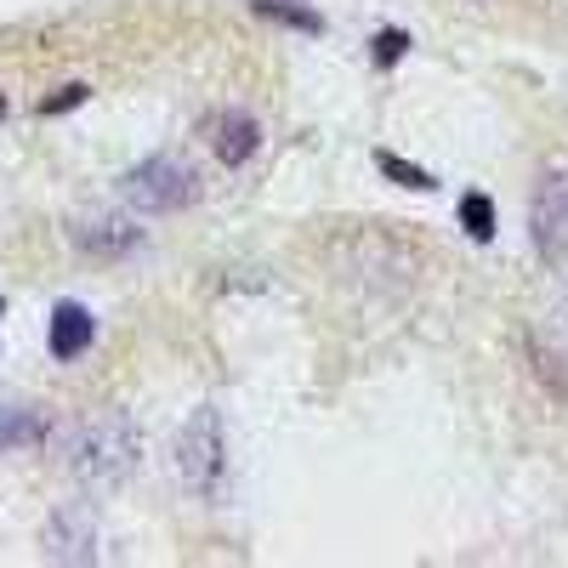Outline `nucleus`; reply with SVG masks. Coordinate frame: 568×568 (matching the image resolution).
<instances>
[{
  "mask_svg": "<svg viewBox=\"0 0 568 568\" xmlns=\"http://www.w3.org/2000/svg\"><path fill=\"white\" fill-rule=\"evenodd\" d=\"M375 171L393 176L398 187H409V194H433V187H438V176H433V171H426V165H409V160H398L393 149L375 154Z\"/></svg>",
  "mask_w": 568,
  "mask_h": 568,
  "instance_id": "9b49d317",
  "label": "nucleus"
},
{
  "mask_svg": "<svg viewBox=\"0 0 568 568\" xmlns=\"http://www.w3.org/2000/svg\"><path fill=\"white\" fill-rule=\"evenodd\" d=\"M0 318H7V302H0Z\"/></svg>",
  "mask_w": 568,
  "mask_h": 568,
  "instance_id": "dca6fc26",
  "label": "nucleus"
},
{
  "mask_svg": "<svg viewBox=\"0 0 568 568\" xmlns=\"http://www.w3.org/2000/svg\"><path fill=\"white\" fill-rule=\"evenodd\" d=\"M85 98H91V85H63L58 98H45V103H40V114H69V109H80Z\"/></svg>",
  "mask_w": 568,
  "mask_h": 568,
  "instance_id": "2eb2a0df",
  "label": "nucleus"
},
{
  "mask_svg": "<svg viewBox=\"0 0 568 568\" xmlns=\"http://www.w3.org/2000/svg\"><path fill=\"white\" fill-rule=\"evenodd\" d=\"M142 460V426L125 409H103L69 433V471L85 489H120Z\"/></svg>",
  "mask_w": 568,
  "mask_h": 568,
  "instance_id": "f257e3e1",
  "label": "nucleus"
},
{
  "mask_svg": "<svg viewBox=\"0 0 568 568\" xmlns=\"http://www.w3.org/2000/svg\"><path fill=\"white\" fill-rule=\"evenodd\" d=\"M91 342H98V318H91V307L80 302H58L52 318H45V347H52L58 364H74L91 353Z\"/></svg>",
  "mask_w": 568,
  "mask_h": 568,
  "instance_id": "0eeeda50",
  "label": "nucleus"
},
{
  "mask_svg": "<svg viewBox=\"0 0 568 568\" xmlns=\"http://www.w3.org/2000/svg\"><path fill=\"white\" fill-rule=\"evenodd\" d=\"M251 12L267 18V23L296 29V34H324V18L313 7H302V0H251Z\"/></svg>",
  "mask_w": 568,
  "mask_h": 568,
  "instance_id": "9d476101",
  "label": "nucleus"
},
{
  "mask_svg": "<svg viewBox=\"0 0 568 568\" xmlns=\"http://www.w3.org/2000/svg\"><path fill=\"white\" fill-rule=\"evenodd\" d=\"M404 52H409V34H404V29H382V34L369 40V63H375V69H398Z\"/></svg>",
  "mask_w": 568,
  "mask_h": 568,
  "instance_id": "4468645a",
  "label": "nucleus"
},
{
  "mask_svg": "<svg viewBox=\"0 0 568 568\" xmlns=\"http://www.w3.org/2000/svg\"><path fill=\"white\" fill-rule=\"evenodd\" d=\"M74 245L85 256H103V262H125L142 251V227L131 216H85L74 222Z\"/></svg>",
  "mask_w": 568,
  "mask_h": 568,
  "instance_id": "423d86ee",
  "label": "nucleus"
},
{
  "mask_svg": "<svg viewBox=\"0 0 568 568\" xmlns=\"http://www.w3.org/2000/svg\"><path fill=\"white\" fill-rule=\"evenodd\" d=\"M460 227L471 233V245L495 240V200L489 194H460Z\"/></svg>",
  "mask_w": 568,
  "mask_h": 568,
  "instance_id": "f8f14e48",
  "label": "nucleus"
},
{
  "mask_svg": "<svg viewBox=\"0 0 568 568\" xmlns=\"http://www.w3.org/2000/svg\"><path fill=\"white\" fill-rule=\"evenodd\" d=\"M211 149H216V160H222L227 171H240V165H251L256 149H262V125H256L245 109H222V114H211Z\"/></svg>",
  "mask_w": 568,
  "mask_h": 568,
  "instance_id": "6e6552de",
  "label": "nucleus"
},
{
  "mask_svg": "<svg viewBox=\"0 0 568 568\" xmlns=\"http://www.w3.org/2000/svg\"><path fill=\"white\" fill-rule=\"evenodd\" d=\"M529 240L546 267L568 262V160H551L529 200Z\"/></svg>",
  "mask_w": 568,
  "mask_h": 568,
  "instance_id": "20e7f679",
  "label": "nucleus"
},
{
  "mask_svg": "<svg viewBox=\"0 0 568 568\" xmlns=\"http://www.w3.org/2000/svg\"><path fill=\"white\" fill-rule=\"evenodd\" d=\"M176 478L205 506L227 500V426H222L216 404H200L194 415H187L182 438H176Z\"/></svg>",
  "mask_w": 568,
  "mask_h": 568,
  "instance_id": "f03ea898",
  "label": "nucleus"
},
{
  "mask_svg": "<svg viewBox=\"0 0 568 568\" xmlns=\"http://www.w3.org/2000/svg\"><path fill=\"white\" fill-rule=\"evenodd\" d=\"M0 109H7V98H0Z\"/></svg>",
  "mask_w": 568,
  "mask_h": 568,
  "instance_id": "f3484780",
  "label": "nucleus"
},
{
  "mask_svg": "<svg viewBox=\"0 0 568 568\" xmlns=\"http://www.w3.org/2000/svg\"><path fill=\"white\" fill-rule=\"evenodd\" d=\"M120 194L142 216H176L200 200V171L176 154H149L142 165H131L120 176Z\"/></svg>",
  "mask_w": 568,
  "mask_h": 568,
  "instance_id": "7ed1b4c3",
  "label": "nucleus"
},
{
  "mask_svg": "<svg viewBox=\"0 0 568 568\" xmlns=\"http://www.w3.org/2000/svg\"><path fill=\"white\" fill-rule=\"evenodd\" d=\"M529 358H535V375L546 382V393L568 404V369H562V364H557V358L546 353V342H540V336H529Z\"/></svg>",
  "mask_w": 568,
  "mask_h": 568,
  "instance_id": "ddd939ff",
  "label": "nucleus"
},
{
  "mask_svg": "<svg viewBox=\"0 0 568 568\" xmlns=\"http://www.w3.org/2000/svg\"><path fill=\"white\" fill-rule=\"evenodd\" d=\"M34 444H45V420L23 404H0V455L34 449Z\"/></svg>",
  "mask_w": 568,
  "mask_h": 568,
  "instance_id": "1a4fd4ad",
  "label": "nucleus"
},
{
  "mask_svg": "<svg viewBox=\"0 0 568 568\" xmlns=\"http://www.w3.org/2000/svg\"><path fill=\"white\" fill-rule=\"evenodd\" d=\"M45 557L52 562H98L103 557V535H98V517H91V506H63L52 511V524H45Z\"/></svg>",
  "mask_w": 568,
  "mask_h": 568,
  "instance_id": "39448f33",
  "label": "nucleus"
}]
</instances>
